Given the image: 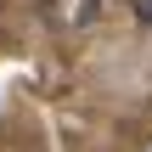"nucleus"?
<instances>
[{
	"instance_id": "f257e3e1",
	"label": "nucleus",
	"mask_w": 152,
	"mask_h": 152,
	"mask_svg": "<svg viewBox=\"0 0 152 152\" xmlns=\"http://www.w3.org/2000/svg\"><path fill=\"white\" fill-rule=\"evenodd\" d=\"M135 11H141V23H152V0H135Z\"/></svg>"
}]
</instances>
